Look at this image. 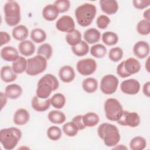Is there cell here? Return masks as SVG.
I'll return each instance as SVG.
<instances>
[{
  "label": "cell",
  "instance_id": "cell-1",
  "mask_svg": "<svg viewBox=\"0 0 150 150\" xmlns=\"http://www.w3.org/2000/svg\"><path fill=\"white\" fill-rule=\"evenodd\" d=\"M98 137L108 147L115 146L120 141V134L118 128L113 124L104 122L97 128Z\"/></svg>",
  "mask_w": 150,
  "mask_h": 150
},
{
  "label": "cell",
  "instance_id": "cell-2",
  "mask_svg": "<svg viewBox=\"0 0 150 150\" xmlns=\"http://www.w3.org/2000/svg\"><path fill=\"white\" fill-rule=\"evenodd\" d=\"M59 87L57 78L52 74H46L42 77L37 84L36 96L43 100L47 99L52 92L56 90Z\"/></svg>",
  "mask_w": 150,
  "mask_h": 150
},
{
  "label": "cell",
  "instance_id": "cell-3",
  "mask_svg": "<svg viewBox=\"0 0 150 150\" xmlns=\"http://www.w3.org/2000/svg\"><path fill=\"white\" fill-rule=\"evenodd\" d=\"M97 8L92 4L85 3L79 6L75 10V16L77 23L82 27L91 25L96 17Z\"/></svg>",
  "mask_w": 150,
  "mask_h": 150
},
{
  "label": "cell",
  "instance_id": "cell-4",
  "mask_svg": "<svg viewBox=\"0 0 150 150\" xmlns=\"http://www.w3.org/2000/svg\"><path fill=\"white\" fill-rule=\"evenodd\" d=\"M22 137V132L16 127L3 128L0 131V142L6 150H11L16 147Z\"/></svg>",
  "mask_w": 150,
  "mask_h": 150
},
{
  "label": "cell",
  "instance_id": "cell-5",
  "mask_svg": "<svg viewBox=\"0 0 150 150\" xmlns=\"http://www.w3.org/2000/svg\"><path fill=\"white\" fill-rule=\"evenodd\" d=\"M5 20L9 26H14L21 21V8L19 4L14 1H7L4 6Z\"/></svg>",
  "mask_w": 150,
  "mask_h": 150
},
{
  "label": "cell",
  "instance_id": "cell-6",
  "mask_svg": "<svg viewBox=\"0 0 150 150\" xmlns=\"http://www.w3.org/2000/svg\"><path fill=\"white\" fill-rule=\"evenodd\" d=\"M104 108L106 118L111 121H117L124 111L120 102L114 98L107 99L104 103Z\"/></svg>",
  "mask_w": 150,
  "mask_h": 150
},
{
  "label": "cell",
  "instance_id": "cell-7",
  "mask_svg": "<svg viewBox=\"0 0 150 150\" xmlns=\"http://www.w3.org/2000/svg\"><path fill=\"white\" fill-rule=\"evenodd\" d=\"M46 67V59L38 54L27 60V67L25 71L27 74L34 76L43 73Z\"/></svg>",
  "mask_w": 150,
  "mask_h": 150
},
{
  "label": "cell",
  "instance_id": "cell-8",
  "mask_svg": "<svg viewBox=\"0 0 150 150\" xmlns=\"http://www.w3.org/2000/svg\"><path fill=\"white\" fill-rule=\"evenodd\" d=\"M118 79L112 74L104 76L100 82V90L101 92L107 95L114 94L118 87Z\"/></svg>",
  "mask_w": 150,
  "mask_h": 150
},
{
  "label": "cell",
  "instance_id": "cell-9",
  "mask_svg": "<svg viewBox=\"0 0 150 150\" xmlns=\"http://www.w3.org/2000/svg\"><path fill=\"white\" fill-rule=\"evenodd\" d=\"M76 68L78 72L83 76H89L95 72L97 69V63L92 58H86L77 62Z\"/></svg>",
  "mask_w": 150,
  "mask_h": 150
},
{
  "label": "cell",
  "instance_id": "cell-10",
  "mask_svg": "<svg viewBox=\"0 0 150 150\" xmlns=\"http://www.w3.org/2000/svg\"><path fill=\"white\" fill-rule=\"evenodd\" d=\"M117 122L122 126L135 128L139 125L140 117L138 114L135 112L124 111L121 117Z\"/></svg>",
  "mask_w": 150,
  "mask_h": 150
},
{
  "label": "cell",
  "instance_id": "cell-11",
  "mask_svg": "<svg viewBox=\"0 0 150 150\" xmlns=\"http://www.w3.org/2000/svg\"><path fill=\"white\" fill-rule=\"evenodd\" d=\"M120 89L122 93L128 95L137 94L140 90V83L134 79L123 81L120 84Z\"/></svg>",
  "mask_w": 150,
  "mask_h": 150
},
{
  "label": "cell",
  "instance_id": "cell-12",
  "mask_svg": "<svg viewBox=\"0 0 150 150\" xmlns=\"http://www.w3.org/2000/svg\"><path fill=\"white\" fill-rule=\"evenodd\" d=\"M56 27L60 32L69 33L74 29L75 23L71 16L63 15L56 21Z\"/></svg>",
  "mask_w": 150,
  "mask_h": 150
},
{
  "label": "cell",
  "instance_id": "cell-13",
  "mask_svg": "<svg viewBox=\"0 0 150 150\" xmlns=\"http://www.w3.org/2000/svg\"><path fill=\"white\" fill-rule=\"evenodd\" d=\"M149 45L146 41H138L133 47L134 55L141 59L146 57L149 54Z\"/></svg>",
  "mask_w": 150,
  "mask_h": 150
},
{
  "label": "cell",
  "instance_id": "cell-14",
  "mask_svg": "<svg viewBox=\"0 0 150 150\" xmlns=\"http://www.w3.org/2000/svg\"><path fill=\"white\" fill-rule=\"evenodd\" d=\"M122 62L124 70L129 76L139 71L141 66L137 59L134 57H129Z\"/></svg>",
  "mask_w": 150,
  "mask_h": 150
},
{
  "label": "cell",
  "instance_id": "cell-15",
  "mask_svg": "<svg viewBox=\"0 0 150 150\" xmlns=\"http://www.w3.org/2000/svg\"><path fill=\"white\" fill-rule=\"evenodd\" d=\"M100 5L102 11L108 15L115 14L118 9V4L115 0H101Z\"/></svg>",
  "mask_w": 150,
  "mask_h": 150
},
{
  "label": "cell",
  "instance_id": "cell-16",
  "mask_svg": "<svg viewBox=\"0 0 150 150\" xmlns=\"http://www.w3.org/2000/svg\"><path fill=\"white\" fill-rule=\"evenodd\" d=\"M60 79L64 83H70L74 80L76 74L74 70L70 66H64L62 67L59 71Z\"/></svg>",
  "mask_w": 150,
  "mask_h": 150
},
{
  "label": "cell",
  "instance_id": "cell-17",
  "mask_svg": "<svg viewBox=\"0 0 150 150\" xmlns=\"http://www.w3.org/2000/svg\"><path fill=\"white\" fill-rule=\"evenodd\" d=\"M1 56L2 59L7 62H14L19 57L17 49L11 46H5L2 48Z\"/></svg>",
  "mask_w": 150,
  "mask_h": 150
},
{
  "label": "cell",
  "instance_id": "cell-18",
  "mask_svg": "<svg viewBox=\"0 0 150 150\" xmlns=\"http://www.w3.org/2000/svg\"><path fill=\"white\" fill-rule=\"evenodd\" d=\"M37 96H34L31 101V106L33 109L38 112L45 111L49 109L50 105V100L45 99L43 101Z\"/></svg>",
  "mask_w": 150,
  "mask_h": 150
},
{
  "label": "cell",
  "instance_id": "cell-19",
  "mask_svg": "<svg viewBox=\"0 0 150 150\" xmlns=\"http://www.w3.org/2000/svg\"><path fill=\"white\" fill-rule=\"evenodd\" d=\"M30 114L25 108H19L17 110L13 115V122L18 125H23L26 124L29 120Z\"/></svg>",
  "mask_w": 150,
  "mask_h": 150
},
{
  "label": "cell",
  "instance_id": "cell-20",
  "mask_svg": "<svg viewBox=\"0 0 150 150\" xmlns=\"http://www.w3.org/2000/svg\"><path fill=\"white\" fill-rule=\"evenodd\" d=\"M19 52L24 56H30L35 52V45L30 40H25L20 42L18 45Z\"/></svg>",
  "mask_w": 150,
  "mask_h": 150
},
{
  "label": "cell",
  "instance_id": "cell-21",
  "mask_svg": "<svg viewBox=\"0 0 150 150\" xmlns=\"http://www.w3.org/2000/svg\"><path fill=\"white\" fill-rule=\"evenodd\" d=\"M5 94L10 99L15 100L19 98L22 94V87L17 84H11L5 87Z\"/></svg>",
  "mask_w": 150,
  "mask_h": 150
},
{
  "label": "cell",
  "instance_id": "cell-22",
  "mask_svg": "<svg viewBox=\"0 0 150 150\" xmlns=\"http://www.w3.org/2000/svg\"><path fill=\"white\" fill-rule=\"evenodd\" d=\"M83 38L86 42L89 44H94L98 42L101 38L100 32L95 28H89L87 29L83 35Z\"/></svg>",
  "mask_w": 150,
  "mask_h": 150
},
{
  "label": "cell",
  "instance_id": "cell-23",
  "mask_svg": "<svg viewBox=\"0 0 150 150\" xmlns=\"http://www.w3.org/2000/svg\"><path fill=\"white\" fill-rule=\"evenodd\" d=\"M29 30L27 27L23 25H19L15 26L12 31L13 38L18 41H23L28 36Z\"/></svg>",
  "mask_w": 150,
  "mask_h": 150
},
{
  "label": "cell",
  "instance_id": "cell-24",
  "mask_svg": "<svg viewBox=\"0 0 150 150\" xmlns=\"http://www.w3.org/2000/svg\"><path fill=\"white\" fill-rule=\"evenodd\" d=\"M59 11L54 5L49 4L44 7L42 15L44 19L48 21H54L59 16Z\"/></svg>",
  "mask_w": 150,
  "mask_h": 150
},
{
  "label": "cell",
  "instance_id": "cell-25",
  "mask_svg": "<svg viewBox=\"0 0 150 150\" xmlns=\"http://www.w3.org/2000/svg\"><path fill=\"white\" fill-rule=\"evenodd\" d=\"M1 78L5 83L15 81L17 78L16 74L13 71L12 67L9 66H4L1 70Z\"/></svg>",
  "mask_w": 150,
  "mask_h": 150
},
{
  "label": "cell",
  "instance_id": "cell-26",
  "mask_svg": "<svg viewBox=\"0 0 150 150\" xmlns=\"http://www.w3.org/2000/svg\"><path fill=\"white\" fill-rule=\"evenodd\" d=\"M82 120L86 127H93L98 124L100 121V118L95 112H89L83 115Z\"/></svg>",
  "mask_w": 150,
  "mask_h": 150
},
{
  "label": "cell",
  "instance_id": "cell-27",
  "mask_svg": "<svg viewBox=\"0 0 150 150\" xmlns=\"http://www.w3.org/2000/svg\"><path fill=\"white\" fill-rule=\"evenodd\" d=\"M47 117L49 120L55 124H63L66 120L65 114L59 110H52L48 113Z\"/></svg>",
  "mask_w": 150,
  "mask_h": 150
},
{
  "label": "cell",
  "instance_id": "cell-28",
  "mask_svg": "<svg viewBox=\"0 0 150 150\" xmlns=\"http://www.w3.org/2000/svg\"><path fill=\"white\" fill-rule=\"evenodd\" d=\"M82 87L86 93H93L98 88V82L93 77H88L83 81Z\"/></svg>",
  "mask_w": 150,
  "mask_h": 150
},
{
  "label": "cell",
  "instance_id": "cell-29",
  "mask_svg": "<svg viewBox=\"0 0 150 150\" xmlns=\"http://www.w3.org/2000/svg\"><path fill=\"white\" fill-rule=\"evenodd\" d=\"M73 53L77 56H84L89 52V46L87 42L81 40L77 45L71 47Z\"/></svg>",
  "mask_w": 150,
  "mask_h": 150
},
{
  "label": "cell",
  "instance_id": "cell-30",
  "mask_svg": "<svg viewBox=\"0 0 150 150\" xmlns=\"http://www.w3.org/2000/svg\"><path fill=\"white\" fill-rule=\"evenodd\" d=\"M12 67L16 74H21L26 70L27 60L22 56H19L12 63Z\"/></svg>",
  "mask_w": 150,
  "mask_h": 150
},
{
  "label": "cell",
  "instance_id": "cell-31",
  "mask_svg": "<svg viewBox=\"0 0 150 150\" xmlns=\"http://www.w3.org/2000/svg\"><path fill=\"white\" fill-rule=\"evenodd\" d=\"M146 146V139L141 136L134 137L129 142V148L131 150H142Z\"/></svg>",
  "mask_w": 150,
  "mask_h": 150
},
{
  "label": "cell",
  "instance_id": "cell-32",
  "mask_svg": "<svg viewBox=\"0 0 150 150\" xmlns=\"http://www.w3.org/2000/svg\"><path fill=\"white\" fill-rule=\"evenodd\" d=\"M66 40L69 45L74 46L81 41V34L78 30L74 29L67 33Z\"/></svg>",
  "mask_w": 150,
  "mask_h": 150
},
{
  "label": "cell",
  "instance_id": "cell-33",
  "mask_svg": "<svg viewBox=\"0 0 150 150\" xmlns=\"http://www.w3.org/2000/svg\"><path fill=\"white\" fill-rule=\"evenodd\" d=\"M102 41L107 46H113L118 42V36L114 32H105L102 35Z\"/></svg>",
  "mask_w": 150,
  "mask_h": 150
},
{
  "label": "cell",
  "instance_id": "cell-34",
  "mask_svg": "<svg viewBox=\"0 0 150 150\" xmlns=\"http://www.w3.org/2000/svg\"><path fill=\"white\" fill-rule=\"evenodd\" d=\"M46 33L45 31L40 28H35L32 30L30 32V38L33 42L36 43L43 42L46 39Z\"/></svg>",
  "mask_w": 150,
  "mask_h": 150
},
{
  "label": "cell",
  "instance_id": "cell-35",
  "mask_svg": "<svg viewBox=\"0 0 150 150\" xmlns=\"http://www.w3.org/2000/svg\"><path fill=\"white\" fill-rule=\"evenodd\" d=\"M50 100L52 105L57 109H62L66 103L64 96L60 93L54 94Z\"/></svg>",
  "mask_w": 150,
  "mask_h": 150
},
{
  "label": "cell",
  "instance_id": "cell-36",
  "mask_svg": "<svg viewBox=\"0 0 150 150\" xmlns=\"http://www.w3.org/2000/svg\"><path fill=\"white\" fill-rule=\"evenodd\" d=\"M90 53L96 58H102L106 55L107 49L102 44H96L91 47Z\"/></svg>",
  "mask_w": 150,
  "mask_h": 150
},
{
  "label": "cell",
  "instance_id": "cell-37",
  "mask_svg": "<svg viewBox=\"0 0 150 150\" xmlns=\"http://www.w3.org/2000/svg\"><path fill=\"white\" fill-rule=\"evenodd\" d=\"M37 53L38 55L44 57L46 60H49L52 56L53 49L52 46L47 43H43L39 46Z\"/></svg>",
  "mask_w": 150,
  "mask_h": 150
},
{
  "label": "cell",
  "instance_id": "cell-38",
  "mask_svg": "<svg viewBox=\"0 0 150 150\" xmlns=\"http://www.w3.org/2000/svg\"><path fill=\"white\" fill-rule=\"evenodd\" d=\"M137 30L139 35H148L150 33V21L141 20L137 25Z\"/></svg>",
  "mask_w": 150,
  "mask_h": 150
},
{
  "label": "cell",
  "instance_id": "cell-39",
  "mask_svg": "<svg viewBox=\"0 0 150 150\" xmlns=\"http://www.w3.org/2000/svg\"><path fill=\"white\" fill-rule=\"evenodd\" d=\"M62 135L61 129L55 125L50 127L47 130V136L52 141L59 140Z\"/></svg>",
  "mask_w": 150,
  "mask_h": 150
},
{
  "label": "cell",
  "instance_id": "cell-40",
  "mask_svg": "<svg viewBox=\"0 0 150 150\" xmlns=\"http://www.w3.org/2000/svg\"><path fill=\"white\" fill-rule=\"evenodd\" d=\"M123 54V50L121 47H112L109 51L108 57L111 61L114 62H117L122 58Z\"/></svg>",
  "mask_w": 150,
  "mask_h": 150
},
{
  "label": "cell",
  "instance_id": "cell-41",
  "mask_svg": "<svg viewBox=\"0 0 150 150\" xmlns=\"http://www.w3.org/2000/svg\"><path fill=\"white\" fill-rule=\"evenodd\" d=\"M63 132L68 137H73L76 136L79 131V129L73 122H69L64 124L63 126Z\"/></svg>",
  "mask_w": 150,
  "mask_h": 150
},
{
  "label": "cell",
  "instance_id": "cell-42",
  "mask_svg": "<svg viewBox=\"0 0 150 150\" xmlns=\"http://www.w3.org/2000/svg\"><path fill=\"white\" fill-rule=\"evenodd\" d=\"M53 5L56 7L59 13L67 12L70 7V2L68 0H57L54 2Z\"/></svg>",
  "mask_w": 150,
  "mask_h": 150
},
{
  "label": "cell",
  "instance_id": "cell-43",
  "mask_svg": "<svg viewBox=\"0 0 150 150\" xmlns=\"http://www.w3.org/2000/svg\"><path fill=\"white\" fill-rule=\"evenodd\" d=\"M111 21L108 16L105 15H100L96 20L97 26L100 29H105L110 24Z\"/></svg>",
  "mask_w": 150,
  "mask_h": 150
},
{
  "label": "cell",
  "instance_id": "cell-44",
  "mask_svg": "<svg viewBox=\"0 0 150 150\" xmlns=\"http://www.w3.org/2000/svg\"><path fill=\"white\" fill-rule=\"evenodd\" d=\"M134 6L138 9H144L150 5V1L146 0H134L132 1Z\"/></svg>",
  "mask_w": 150,
  "mask_h": 150
},
{
  "label": "cell",
  "instance_id": "cell-45",
  "mask_svg": "<svg viewBox=\"0 0 150 150\" xmlns=\"http://www.w3.org/2000/svg\"><path fill=\"white\" fill-rule=\"evenodd\" d=\"M82 117V115H77L75 116L71 120V122L74 124V125L77 127L79 130H82L86 128V126L83 122Z\"/></svg>",
  "mask_w": 150,
  "mask_h": 150
},
{
  "label": "cell",
  "instance_id": "cell-46",
  "mask_svg": "<svg viewBox=\"0 0 150 150\" xmlns=\"http://www.w3.org/2000/svg\"><path fill=\"white\" fill-rule=\"evenodd\" d=\"M1 37V46H2L8 43L11 40V36L6 32L1 31L0 32Z\"/></svg>",
  "mask_w": 150,
  "mask_h": 150
},
{
  "label": "cell",
  "instance_id": "cell-47",
  "mask_svg": "<svg viewBox=\"0 0 150 150\" xmlns=\"http://www.w3.org/2000/svg\"><path fill=\"white\" fill-rule=\"evenodd\" d=\"M117 74L122 78H126L129 77L128 74L125 72L124 66H123V62H121L117 67Z\"/></svg>",
  "mask_w": 150,
  "mask_h": 150
},
{
  "label": "cell",
  "instance_id": "cell-48",
  "mask_svg": "<svg viewBox=\"0 0 150 150\" xmlns=\"http://www.w3.org/2000/svg\"><path fill=\"white\" fill-rule=\"evenodd\" d=\"M150 82L147 81L145 83L144 86H143V88H142V91L143 93L145 96H146L148 97H150Z\"/></svg>",
  "mask_w": 150,
  "mask_h": 150
},
{
  "label": "cell",
  "instance_id": "cell-49",
  "mask_svg": "<svg viewBox=\"0 0 150 150\" xmlns=\"http://www.w3.org/2000/svg\"><path fill=\"white\" fill-rule=\"evenodd\" d=\"M1 109H3L4 107L5 106L7 102V97L5 93L1 92Z\"/></svg>",
  "mask_w": 150,
  "mask_h": 150
},
{
  "label": "cell",
  "instance_id": "cell-50",
  "mask_svg": "<svg viewBox=\"0 0 150 150\" xmlns=\"http://www.w3.org/2000/svg\"><path fill=\"white\" fill-rule=\"evenodd\" d=\"M143 16L145 18L144 19L150 21V9L148 8L145 10L143 13Z\"/></svg>",
  "mask_w": 150,
  "mask_h": 150
}]
</instances>
